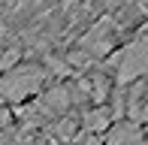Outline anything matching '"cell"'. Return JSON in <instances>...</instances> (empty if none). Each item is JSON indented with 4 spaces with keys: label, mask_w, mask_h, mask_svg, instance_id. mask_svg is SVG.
Instances as JSON below:
<instances>
[{
    "label": "cell",
    "mask_w": 148,
    "mask_h": 145,
    "mask_svg": "<svg viewBox=\"0 0 148 145\" xmlns=\"http://www.w3.org/2000/svg\"><path fill=\"white\" fill-rule=\"evenodd\" d=\"M45 70L36 64H21V67L3 70L0 76V106H18L27 103L30 97H36L42 91Z\"/></svg>",
    "instance_id": "cell-2"
},
{
    "label": "cell",
    "mask_w": 148,
    "mask_h": 145,
    "mask_svg": "<svg viewBox=\"0 0 148 145\" xmlns=\"http://www.w3.org/2000/svg\"><path fill=\"white\" fill-rule=\"evenodd\" d=\"M42 109L45 112H66L70 109V91L66 88H51L42 97Z\"/></svg>",
    "instance_id": "cell-5"
},
{
    "label": "cell",
    "mask_w": 148,
    "mask_h": 145,
    "mask_svg": "<svg viewBox=\"0 0 148 145\" xmlns=\"http://www.w3.org/2000/svg\"><path fill=\"white\" fill-rule=\"evenodd\" d=\"M139 121H145V124H148V103L142 106V115H139Z\"/></svg>",
    "instance_id": "cell-6"
},
{
    "label": "cell",
    "mask_w": 148,
    "mask_h": 145,
    "mask_svg": "<svg viewBox=\"0 0 148 145\" xmlns=\"http://www.w3.org/2000/svg\"><path fill=\"white\" fill-rule=\"evenodd\" d=\"M6 139H9V133H3V130H0V142H6Z\"/></svg>",
    "instance_id": "cell-7"
},
{
    "label": "cell",
    "mask_w": 148,
    "mask_h": 145,
    "mask_svg": "<svg viewBox=\"0 0 148 145\" xmlns=\"http://www.w3.org/2000/svg\"><path fill=\"white\" fill-rule=\"evenodd\" d=\"M112 124H115V115H112V109H109V106H103V103L85 112V127L97 130V133H106Z\"/></svg>",
    "instance_id": "cell-4"
},
{
    "label": "cell",
    "mask_w": 148,
    "mask_h": 145,
    "mask_svg": "<svg viewBox=\"0 0 148 145\" xmlns=\"http://www.w3.org/2000/svg\"><path fill=\"white\" fill-rule=\"evenodd\" d=\"M109 67H115V85L118 88H127V85L139 82L142 76H148V21L139 27V34L124 49L109 57Z\"/></svg>",
    "instance_id": "cell-1"
},
{
    "label": "cell",
    "mask_w": 148,
    "mask_h": 145,
    "mask_svg": "<svg viewBox=\"0 0 148 145\" xmlns=\"http://www.w3.org/2000/svg\"><path fill=\"white\" fill-rule=\"evenodd\" d=\"M103 136L109 142H127V139L136 142V139H142V130H139V121H136V118H121V121H115Z\"/></svg>",
    "instance_id": "cell-3"
}]
</instances>
